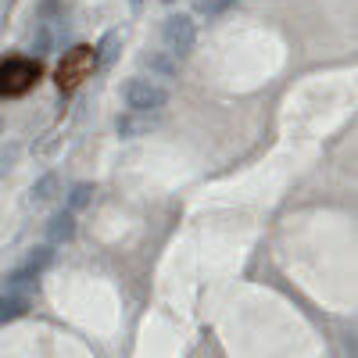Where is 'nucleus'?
Wrapping results in <instances>:
<instances>
[{"mask_svg":"<svg viewBox=\"0 0 358 358\" xmlns=\"http://www.w3.org/2000/svg\"><path fill=\"white\" fill-rule=\"evenodd\" d=\"M122 101L133 115H155L169 104V90L151 83V79H126L122 86Z\"/></svg>","mask_w":358,"mask_h":358,"instance_id":"f257e3e1","label":"nucleus"},{"mask_svg":"<svg viewBox=\"0 0 358 358\" xmlns=\"http://www.w3.org/2000/svg\"><path fill=\"white\" fill-rule=\"evenodd\" d=\"M40 79V65L25 62V57H11V62L0 65V97H15V94H25L29 86Z\"/></svg>","mask_w":358,"mask_h":358,"instance_id":"f03ea898","label":"nucleus"},{"mask_svg":"<svg viewBox=\"0 0 358 358\" xmlns=\"http://www.w3.org/2000/svg\"><path fill=\"white\" fill-rule=\"evenodd\" d=\"M162 40H165L169 54L187 57V54L194 50V43H197V25H194V18H190V15H172V18H165Z\"/></svg>","mask_w":358,"mask_h":358,"instance_id":"7ed1b4c3","label":"nucleus"},{"mask_svg":"<svg viewBox=\"0 0 358 358\" xmlns=\"http://www.w3.org/2000/svg\"><path fill=\"white\" fill-rule=\"evenodd\" d=\"M97 62H94V50H86V47H76V54L69 57V62L57 69V79H62V86H72L83 72H90Z\"/></svg>","mask_w":358,"mask_h":358,"instance_id":"20e7f679","label":"nucleus"},{"mask_svg":"<svg viewBox=\"0 0 358 358\" xmlns=\"http://www.w3.org/2000/svg\"><path fill=\"white\" fill-rule=\"evenodd\" d=\"M76 236V215L72 212H54L47 219V244H65Z\"/></svg>","mask_w":358,"mask_h":358,"instance_id":"39448f33","label":"nucleus"},{"mask_svg":"<svg viewBox=\"0 0 358 358\" xmlns=\"http://www.w3.org/2000/svg\"><path fill=\"white\" fill-rule=\"evenodd\" d=\"M57 190H62V176L47 172V176H40L36 183H33V190H29V204L43 208V204H50V201L57 197Z\"/></svg>","mask_w":358,"mask_h":358,"instance_id":"423d86ee","label":"nucleus"},{"mask_svg":"<svg viewBox=\"0 0 358 358\" xmlns=\"http://www.w3.org/2000/svg\"><path fill=\"white\" fill-rule=\"evenodd\" d=\"M118 133L122 136H143V133H151L155 126H158V118H151V115H118Z\"/></svg>","mask_w":358,"mask_h":358,"instance_id":"0eeeda50","label":"nucleus"},{"mask_svg":"<svg viewBox=\"0 0 358 358\" xmlns=\"http://www.w3.org/2000/svg\"><path fill=\"white\" fill-rule=\"evenodd\" d=\"M29 312V297L25 294H0V326L15 322Z\"/></svg>","mask_w":358,"mask_h":358,"instance_id":"6e6552de","label":"nucleus"},{"mask_svg":"<svg viewBox=\"0 0 358 358\" xmlns=\"http://www.w3.org/2000/svg\"><path fill=\"white\" fill-rule=\"evenodd\" d=\"M90 197H94V183H76L72 187V194H69V208H65V212H79V208H86L90 204Z\"/></svg>","mask_w":358,"mask_h":358,"instance_id":"1a4fd4ad","label":"nucleus"},{"mask_svg":"<svg viewBox=\"0 0 358 358\" xmlns=\"http://www.w3.org/2000/svg\"><path fill=\"white\" fill-rule=\"evenodd\" d=\"M115 47H118V33H104L101 47L94 50V62H97L101 69H108V65H111V57H115Z\"/></svg>","mask_w":358,"mask_h":358,"instance_id":"9d476101","label":"nucleus"},{"mask_svg":"<svg viewBox=\"0 0 358 358\" xmlns=\"http://www.w3.org/2000/svg\"><path fill=\"white\" fill-rule=\"evenodd\" d=\"M50 258H54V251H50V244H40V248H33V255H29V262H25V268H33V273L40 276L43 268L50 265Z\"/></svg>","mask_w":358,"mask_h":358,"instance_id":"9b49d317","label":"nucleus"},{"mask_svg":"<svg viewBox=\"0 0 358 358\" xmlns=\"http://www.w3.org/2000/svg\"><path fill=\"white\" fill-rule=\"evenodd\" d=\"M143 65L151 69V72H158V76H165V79L176 76V62H169L165 54H147V57H143Z\"/></svg>","mask_w":358,"mask_h":358,"instance_id":"f8f14e48","label":"nucleus"},{"mask_svg":"<svg viewBox=\"0 0 358 358\" xmlns=\"http://www.w3.org/2000/svg\"><path fill=\"white\" fill-rule=\"evenodd\" d=\"M229 8H233V0H197V4H194V11L197 15H208V18H219Z\"/></svg>","mask_w":358,"mask_h":358,"instance_id":"ddd939ff","label":"nucleus"},{"mask_svg":"<svg viewBox=\"0 0 358 358\" xmlns=\"http://www.w3.org/2000/svg\"><path fill=\"white\" fill-rule=\"evenodd\" d=\"M33 50H36V54H50V29H47V25H40V29H36V36H33Z\"/></svg>","mask_w":358,"mask_h":358,"instance_id":"4468645a","label":"nucleus"},{"mask_svg":"<svg viewBox=\"0 0 358 358\" xmlns=\"http://www.w3.org/2000/svg\"><path fill=\"white\" fill-rule=\"evenodd\" d=\"M0 133H4V118H0Z\"/></svg>","mask_w":358,"mask_h":358,"instance_id":"2eb2a0df","label":"nucleus"},{"mask_svg":"<svg viewBox=\"0 0 358 358\" xmlns=\"http://www.w3.org/2000/svg\"><path fill=\"white\" fill-rule=\"evenodd\" d=\"M165 4H176V0H165Z\"/></svg>","mask_w":358,"mask_h":358,"instance_id":"dca6fc26","label":"nucleus"},{"mask_svg":"<svg viewBox=\"0 0 358 358\" xmlns=\"http://www.w3.org/2000/svg\"><path fill=\"white\" fill-rule=\"evenodd\" d=\"M133 4H140V0H133Z\"/></svg>","mask_w":358,"mask_h":358,"instance_id":"f3484780","label":"nucleus"}]
</instances>
